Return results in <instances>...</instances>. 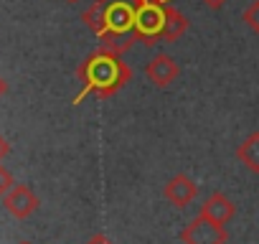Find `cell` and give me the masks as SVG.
I'll return each mask as SVG.
<instances>
[{
	"mask_svg": "<svg viewBox=\"0 0 259 244\" xmlns=\"http://www.w3.org/2000/svg\"><path fill=\"white\" fill-rule=\"evenodd\" d=\"M8 153H11V145H8V140H6L3 135H0V160H3Z\"/></svg>",
	"mask_w": 259,
	"mask_h": 244,
	"instance_id": "4fadbf2b",
	"label": "cell"
},
{
	"mask_svg": "<svg viewBox=\"0 0 259 244\" xmlns=\"http://www.w3.org/2000/svg\"><path fill=\"white\" fill-rule=\"evenodd\" d=\"M196 193H198V186H196L193 178H188L186 173L173 176V178L165 183V188H163V196H165L176 209H186V206L196 198Z\"/></svg>",
	"mask_w": 259,
	"mask_h": 244,
	"instance_id": "52a82bcc",
	"label": "cell"
},
{
	"mask_svg": "<svg viewBox=\"0 0 259 244\" xmlns=\"http://www.w3.org/2000/svg\"><path fill=\"white\" fill-rule=\"evenodd\" d=\"M165 31V3H140L135 16V38L145 46L163 41Z\"/></svg>",
	"mask_w": 259,
	"mask_h": 244,
	"instance_id": "3957f363",
	"label": "cell"
},
{
	"mask_svg": "<svg viewBox=\"0 0 259 244\" xmlns=\"http://www.w3.org/2000/svg\"><path fill=\"white\" fill-rule=\"evenodd\" d=\"M87 244H112V241H109V239H107L104 234H94V236H92V239H89Z\"/></svg>",
	"mask_w": 259,
	"mask_h": 244,
	"instance_id": "5bb4252c",
	"label": "cell"
},
{
	"mask_svg": "<svg viewBox=\"0 0 259 244\" xmlns=\"http://www.w3.org/2000/svg\"><path fill=\"white\" fill-rule=\"evenodd\" d=\"M140 0H97L84 13V23L102 41V49L124 54L138 44L135 16Z\"/></svg>",
	"mask_w": 259,
	"mask_h": 244,
	"instance_id": "6da1fadb",
	"label": "cell"
},
{
	"mask_svg": "<svg viewBox=\"0 0 259 244\" xmlns=\"http://www.w3.org/2000/svg\"><path fill=\"white\" fill-rule=\"evenodd\" d=\"M145 74H148V79H150L158 89H165V87H170V84L178 79L181 66L176 64L173 56H168V54H158V56H153V59L148 61Z\"/></svg>",
	"mask_w": 259,
	"mask_h": 244,
	"instance_id": "5b68a950",
	"label": "cell"
},
{
	"mask_svg": "<svg viewBox=\"0 0 259 244\" xmlns=\"http://www.w3.org/2000/svg\"><path fill=\"white\" fill-rule=\"evenodd\" d=\"M183 244H226L229 234L224 229V224L213 221L206 214H198L196 219H191L183 231H181Z\"/></svg>",
	"mask_w": 259,
	"mask_h": 244,
	"instance_id": "277c9868",
	"label": "cell"
},
{
	"mask_svg": "<svg viewBox=\"0 0 259 244\" xmlns=\"http://www.w3.org/2000/svg\"><path fill=\"white\" fill-rule=\"evenodd\" d=\"M6 89H8V84H6V79H3V76H0V97L6 94Z\"/></svg>",
	"mask_w": 259,
	"mask_h": 244,
	"instance_id": "2e32d148",
	"label": "cell"
},
{
	"mask_svg": "<svg viewBox=\"0 0 259 244\" xmlns=\"http://www.w3.org/2000/svg\"><path fill=\"white\" fill-rule=\"evenodd\" d=\"M201 3H206L208 8H221V6L226 3V0H201Z\"/></svg>",
	"mask_w": 259,
	"mask_h": 244,
	"instance_id": "9a60e30c",
	"label": "cell"
},
{
	"mask_svg": "<svg viewBox=\"0 0 259 244\" xmlns=\"http://www.w3.org/2000/svg\"><path fill=\"white\" fill-rule=\"evenodd\" d=\"M21 244H31V241H21Z\"/></svg>",
	"mask_w": 259,
	"mask_h": 244,
	"instance_id": "d6986e66",
	"label": "cell"
},
{
	"mask_svg": "<svg viewBox=\"0 0 259 244\" xmlns=\"http://www.w3.org/2000/svg\"><path fill=\"white\" fill-rule=\"evenodd\" d=\"M201 214H206V216H211L213 221H219V224H224V226H226V224L234 219L236 206H234V204H231V198H226L221 191H213V193L203 201Z\"/></svg>",
	"mask_w": 259,
	"mask_h": 244,
	"instance_id": "ba28073f",
	"label": "cell"
},
{
	"mask_svg": "<svg viewBox=\"0 0 259 244\" xmlns=\"http://www.w3.org/2000/svg\"><path fill=\"white\" fill-rule=\"evenodd\" d=\"M69 3H79V0H69Z\"/></svg>",
	"mask_w": 259,
	"mask_h": 244,
	"instance_id": "ac0fdd59",
	"label": "cell"
},
{
	"mask_svg": "<svg viewBox=\"0 0 259 244\" xmlns=\"http://www.w3.org/2000/svg\"><path fill=\"white\" fill-rule=\"evenodd\" d=\"M236 158L246 171L259 173V133H251L241 140V145L236 148Z\"/></svg>",
	"mask_w": 259,
	"mask_h": 244,
	"instance_id": "9c48e42d",
	"label": "cell"
},
{
	"mask_svg": "<svg viewBox=\"0 0 259 244\" xmlns=\"http://www.w3.org/2000/svg\"><path fill=\"white\" fill-rule=\"evenodd\" d=\"M188 31V18L165 3V31H163V41H178L183 33Z\"/></svg>",
	"mask_w": 259,
	"mask_h": 244,
	"instance_id": "30bf717a",
	"label": "cell"
},
{
	"mask_svg": "<svg viewBox=\"0 0 259 244\" xmlns=\"http://www.w3.org/2000/svg\"><path fill=\"white\" fill-rule=\"evenodd\" d=\"M76 76H79L81 92H79V97L74 102L79 104L89 94H94L99 99H109L124 84H130L133 71H130V66L122 61V54H114V51H107V49H97L94 54H89L79 64Z\"/></svg>",
	"mask_w": 259,
	"mask_h": 244,
	"instance_id": "7a4b0ae2",
	"label": "cell"
},
{
	"mask_svg": "<svg viewBox=\"0 0 259 244\" xmlns=\"http://www.w3.org/2000/svg\"><path fill=\"white\" fill-rule=\"evenodd\" d=\"M241 18H244V23H246V26L259 36V0H254V3L244 11V16H241Z\"/></svg>",
	"mask_w": 259,
	"mask_h": 244,
	"instance_id": "8fae6325",
	"label": "cell"
},
{
	"mask_svg": "<svg viewBox=\"0 0 259 244\" xmlns=\"http://www.w3.org/2000/svg\"><path fill=\"white\" fill-rule=\"evenodd\" d=\"M13 188V176L3 168V166H0V201H3L6 198V193Z\"/></svg>",
	"mask_w": 259,
	"mask_h": 244,
	"instance_id": "7c38bea8",
	"label": "cell"
},
{
	"mask_svg": "<svg viewBox=\"0 0 259 244\" xmlns=\"http://www.w3.org/2000/svg\"><path fill=\"white\" fill-rule=\"evenodd\" d=\"M3 206L8 209L11 216H16V219H28V216L38 209V196H36L28 186H13V188L6 193Z\"/></svg>",
	"mask_w": 259,
	"mask_h": 244,
	"instance_id": "8992f818",
	"label": "cell"
},
{
	"mask_svg": "<svg viewBox=\"0 0 259 244\" xmlns=\"http://www.w3.org/2000/svg\"><path fill=\"white\" fill-rule=\"evenodd\" d=\"M140 3H170V0H140Z\"/></svg>",
	"mask_w": 259,
	"mask_h": 244,
	"instance_id": "e0dca14e",
	"label": "cell"
}]
</instances>
